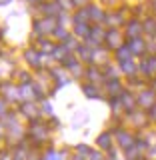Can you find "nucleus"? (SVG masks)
Returning <instances> with one entry per match:
<instances>
[{
  "label": "nucleus",
  "mask_w": 156,
  "mask_h": 160,
  "mask_svg": "<svg viewBox=\"0 0 156 160\" xmlns=\"http://www.w3.org/2000/svg\"><path fill=\"white\" fill-rule=\"evenodd\" d=\"M140 102H142L144 106H152V104H154V92H152V90H146V92L140 96Z\"/></svg>",
  "instance_id": "nucleus-1"
},
{
  "label": "nucleus",
  "mask_w": 156,
  "mask_h": 160,
  "mask_svg": "<svg viewBox=\"0 0 156 160\" xmlns=\"http://www.w3.org/2000/svg\"><path fill=\"white\" fill-rule=\"evenodd\" d=\"M132 50L138 52V54H142L144 52V42L142 40H132Z\"/></svg>",
  "instance_id": "nucleus-2"
},
{
  "label": "nucleus",
  "mask_w": 156,
  "mask_h": 160,
  "mask_svg": "<svg viewBox=\"0 0 156 160\" xmlns=\"http://www.w3.org/2000/svg\"><path fill=\"white\" fill-rule=\"evenodd\" d=\"M140 32H142L140 24H130V36H134V34H140Z\"/></svg>",
  "instance_id": "nucleus-3"
},
{
  "label": "nucleus",
  "mask_w": 156,
  "mask_h": 160,
  "mask_svg": "<svg viewBox=\"0 0 156 160\" xmlns=\"http://www.w3.org/2000/svg\"><path fill=\"white\" fill-rule=\"evenodd\" d=\"M100 144H102V146H108V136H100Z\"/></svg>",
  "instance_id": "nucleus-4"
},
{
  "label": "nucleus",
  "mask_w": 156,
  "mask_h": 160,
  "mask_svg": "<svg viewBox=\"0 0 156 160\" xmlns=\"http://www.w3.org/2000/svg\"><path fill=\"white\" fill-rule=\"evenodd\" d=\"M154 88H156V80H154Z\"/></svg>",
  "instance_id": "nucleus-5"
}]
</instances>
